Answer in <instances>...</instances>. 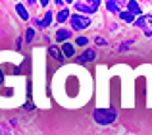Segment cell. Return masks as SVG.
Returning <instances> with one entry per match:
<instances>
[{"label":"cell","instance_id":"obj_3","mask_svg":"<svg viewBox=\"0 0 152 135\" xmlns=\"http://www.w3.org/2000/svg\"><path fill=\"white\" fill-rule=\"evenodd\" d=\"M98 6H100V2L98 0H91V2H75L73 8L77 10V14H94V12L98 10Z\"/></svg>","mask_w":152,"mask_h":135},{"label":"cell","instance_id":"obj_1","mask_svg":"<svg viewBox=\"0 0 152 135\" xmlns=\"http://www.w3.org/2000/svg\"><path fill=\"white\" fill-rule=\"evenodd\" d=\"M93 118H94V122H96L98 125H110V124L115 122L118 114H115L114 108H96L93 112Z\"/></svg>","mask_w":152,"mask_h":135},{"label":"cell","instance_id":"obj_4","mask_svg":"<svg viewBox=\"0 0 152 135\" xmlns=\"http://www.w3.org/2000/svg\"><path fill=\"white\" fill-rule=\"evenodd\" d=\"M135 25L139 29L145 31V37H152V14H146V15H141V18L135 19Z\"/></svg>","mask_w":152,"mask_h":135},{"label":"cell","instance_id":"obj_8","mask_svg":"<svg viewBox=\"0 0 152 135\" xmlns=\"http://www.w3.org/2000/svg\"><path fill=\"white\" fill-rule=\"evenodd\" d=\"M54 37H56V41H58V43H67V39L71 37V31L69 29H58Z\"/></svg>","mask_w":152,"mask_h":135},{"label":"cell","instance_id":"obj_9","mask_svg":"<svg viewBox=\"0 0 152 135\" xmlns=\"http://www.w3.org/2000/svg\"><path fill=\"white\" fill-rule=\"evenodd\" d=\"M15 10H18V14H19V18L23 19V21H29V12L25 10V4H21V2H18L15 4Z\"/></svg>","mask_w":152,"mask_h":135},{"label":"cell","instance_id":"obj_15","mask_svg":"<svg viewBox=\"0 0 152 135\" xmlns=\"http://www.w3.org/2000/svg\"><path fill=\"white\" fill-rule=\"evenodd\" d=\"M52 18H54V15H52V12H46V14H45V19H42V27H48L50 23H52Z\"/></svg>","mask_w":152,"mask_h":135},{"label":"cell","instance_id":"obj_17","mask_svg":"<svg viewBox=\"0 0 152 135\" xmlns=\"http://www.w3.org/2000/svg\"><path fill=\"white\" fill-rule=\"evenodd\" d=\"M94 43H96L98 46H106V45H108V41H106L104 37H100V35H96V37H94Z\"/></svg>","mask_w":152,"mask_h":135},{"label":"cell","instance_id":"obj_19","mask_svg":"<svg viewBox=\"0 0 152 135\" xmlns=\"http://www.w3.org/2000/svg\"><path fill=\"white\" fill-rule=\"evenodd\" d=\"M0 135H2V129H0Z\"/></svg>","mask_w":152,"mask_h":135},{"label":"cell","instance_id":"obj_11","mask_svg":"<svg viewBox=\"0 0 152 135\" xmlns=\"http://www.w3.org/2000/svg\"><path fill=\"white\" fill-rule=\"evenodd\" d=\"M62 52H64V56L73 58V54H75V46L71 45V43H64V45H62Z\"/></svg>","mask_w":152,"mask_h":135},{"label":"cell","instance_id":"obj_14","mask_svg":"<svg viewBox=\"0 0 152 135\" xmlns=\"http://www.w3.org/2000/svg\"><path fill=\"white\" fill-rule=\"evenodd\" d=\"M23 39H25L27 43H31V41L35 39V29H33V27H29V29L25 31V37H23Z\"/></svg>","mask_w":152,"mask_h":135},{"label":"cell","instance_id":"obj_18","mask_svg":"<svg viewBox=\"0 0 152 135\" xmlns=\"http://www.w3.org/2000/svg\"><path fill=\"white\" fill-rule=\"evenodd\" d=\"M135 41H127V43H123V45H119V52H123V50H127L131 45H133Z\"/></svg>","mask_w":152,"mask_h":135},{"label":"cell","instance_id":"obj_5","mask_svg":"<svg viewBox=\"0 0 152 135\" xmlns=\"http://www.w3.org/2000/svg\"><path fill=\"white\" fill-rule=\"evenodd\" d=\"M94 58H96L94 48H85V50H83V54L77 58V62H79V64H85V62H93Z\"/></svg>","mask_w":152,"mask_h":135},{"label":"cell","instance_id":"obj_13","mask_svg":"<svg viewBox=\"0 0 152 135\" xmlns=\"http://www.w3.org/2000/svg\"><path fill=\"white\" fill-rule=\"evenodd\" d=\"M69 18H71L69 10H62V12H58V23H66Z\"/></svg>","mask_w":152,"mask_h":135},{"label":"cell","instance_id":"obj_12","mask_svg":"<svg viewBox=\"0 0 152 135\" xmlns=\"http://www.w3.org/2000/svg\"><path fill=\"white\" fill-rule=\"evenodd\" d=\"M119 19H121L123 23H135V15L129 14V12H119Z\"/></svg>","mask_w":152,"mask_h":135},{"label":"cell","instance_id":"obj_6","mask_svg":"<svg viewBox=\"0 0 152 135\" xmlns=\"http://www.w3.org/2000/svg\"><path fill=\"white\" fill-rule=\"evenodd\" d=\"M125 6H127V12H129V14L137 15V18H141V15H142V10H141V4H139V2H135V0H129Z\"/></svg>","mask_w":152,"mask_h":135},{"label":"cell","instance_id":"obj_16","mask_svg":"<svg viewBox=\"0 0 152 135\" xmlns=\"http://www.w3.org/2000/svg\"><path fill=\"white\" fill-rule=\"evenodd\" d=\"M75 45L77 46H87L89 45V37H77L75 39Z\"/></svg>","mask_w":152,"mask_h":135},{"label":"cell","instance_id":"obj_7","mask_svg":"<svg viewBox=\"0 0 152 135\" xmlns=\"http://www.w3.org/2000/svg\"><path fill=\"white\" fill-rule=\"evenodd\" d=\"M48 54L54 60H58V62H64V52H62V46H56V45H50L48 46Z\"/></svg>","mask_w":152,"mask_h":135},{"label":"cell","instance_id":"obj_10","mask_svg":"<svg viewBox=\"0 0 152 135\" xmlns=\"http://www.w3.org/2000/svg\"><path fill=\"white\" fill-rule=\"evenodd\" d=\"M104 6H106L108 12H118L119 14V6H121V2H118V0H108V2H104Z\"/></svg>","mask_w":152,"mask_h":135},{"label":"cell","instance_id":"obj_2","mask_svg":"<svg viewBox=\"0 0 152 135\" xmlns=\"http://www.w3.org/2000/svg\"><path fill=\"white\" fill-rule=\"evenodd\" d=\"M69 23H71V29L73 31H85L91 27V18L89 15H83V14H73L69 18Z\"/></svg>","mask_w":152,"mask_h":135}]
</instances>
